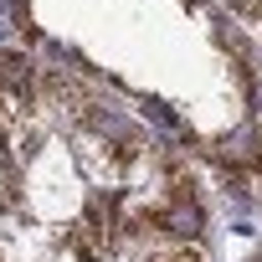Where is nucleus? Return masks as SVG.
Masks as SVG:
<instances>
[{
	"label": "nucleus",
	"instance_id": "f257e3e1",
	"mask_svg": "<svg viewBox=\"0 0 262 262\" xmlns=\"http://www.w3.org/2000/svg\"><path fill=\"white\" fill-rule=\"evenodd\" d=\"M155 226L170 231V236H180V242H195V231H201V206H195V201H175L170 211L155 216Z\"/></svg>",
	"mask_w": 262,
	"mask_h": 262
},
{
	"label": "nucleus",
	"instance_id": "f03ea898",
	"mask_svg": "<svg viewBox=\"0 0 262 262\" xmlns=\"http://www.w3.org/2000/svg\"><path fill=\"white\" fill-rule=\"evenodd\" d=\"M165 262H206V257H201V247L190 242V247H175V252H170Z\"/></svg>",
	"mask_w": 262,
	"mask_h": 262
},
{
	"label": "nucleus",
	"instance_id": "7ed1b4c3",
	"mask_svg": "<svg viewBox=\"0 0 262 262\" xmlns=\"http://www.w3.org/2000/svg\"><path fill=\"white\" fill-rule=\"evenodd\" d=\"M231 6H236L242 16H262V0H231Z\"/></svg>",
	"mask_w": 262,
	"mask_h": 262
}]
</instances>
